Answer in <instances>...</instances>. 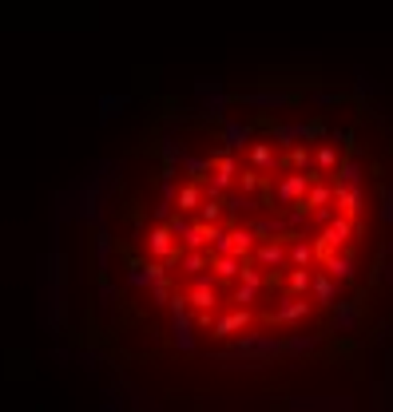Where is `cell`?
I'll return each instance as SVG.
<instances>
[{
    "instance_id": "6da1fadb",
    "label": "cell",
    "mask_w": 393,
    "mask_h": 412,
    "mask_svg": "<svg viewBox=\"0 0 393 412\" xmlns=\"http://www.w3.org/2000/svg\"><path fill=\"white\" fill-rule=\"evenodd\" d=\"M250 139H255V127L250 123H234V119H227L222 123V151H234V155H243L246 147H250Z\"/></svg>"
},
{
    "instance_id": "7a4b0ae2",
    "label": "cell",
    "mask_w": 393,
    "mask_h": 412,
    "mask_svg": "<svg viewBox=\"0 0 393 412\" xmlns=\"http://www.w3.org/2000/svg\"><path fill=\"white\" fill-rule=\"evenodd\" d=\"M342 151H338V147H334V143H318V147H314V167H318V170H326V175H334V170H338V167H342Z\"/></svg>"
},
{
    "instance_id": "3957f363",
    "label": "cell",
    "mask_w": 393,
    "mask_h": 412,
    "mask_svg": "<svg viewBox=\"0 0 393 412\" xmlns=\"http://www.w3.org/2000/svg\"><path fill=\"white\" fill-rule=\"evenodd\" d=\"M271 139L278 151H290V147H298L302 139H298V123H274L271 127Z\"/></svg>"
},
{
    "instance_id": "277c9868",
    "label": "cell",
    "mask_w": 393,
    "mask_h": 412,
    "mask_svg": "<svg viewBox=\"0 0 393 412\" xmlns=\"http://www.w3.org/2000/svg\"><path fill=\"white\" fill-rule=\"evenodd\" d=\"M246 103L250 108H283L286 96H246Z\"/></svg>"
}]
</instances>
